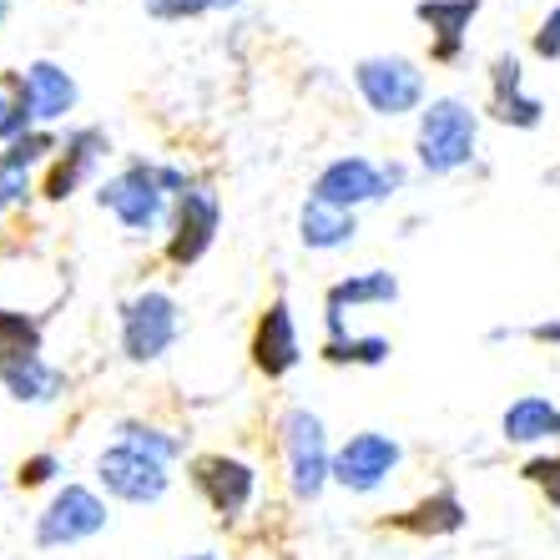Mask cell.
I'll use <instances>...</instances> for the list:
<instances>
[{
	"mask_svg": "<svg viewBox=\"0 0 560 560\" xmlns=\"http://www.w3.org/2000/svg\"><path fill=\"white\" fill-rule=\"evenodd\" d=\"M415 152L419 167L430 177H450V172L469 167L480 152V117L475 106L459 96H440L419 112V131H415Z\"/></svg>",
	"mask_w": 560,
	"mask_h": 560,
	"instance_id": "1",
	"label": "cell"
},
{
	"mask_svg": "<svg viewBox=\"0 0 560 560\" xmlns=\"http://www.w3.org/2000/svg\"><path fill=\"white\" fill-rule=\"evenodd\" d=\"M96 202H102L127 233H152V228L172 222V212H167L172 192H167V183H162V162H127V167L112 172V177L96 187Z\"/></svg>",
	"mask_w": 560,
	"mask_h": 560,
	"instance_id": "2",
	"label": "cell"
},
{
	"mask_svg": "<svg viewBox=\"0 0 560 560\" xmlns=\"http://www.w3.org/2000/svg\"><path fill=\"white\" fill-rule=\"evenodd\" d=\"M283 459H288V485L299 500H318L324 485L334 480V455H328V434H324V419L313 409H288L283 424Z\"/></svg>",
	"mask_w": 560,
	"mask_h": 560,
	"instance_id": "3",
	"label": "cell"
},
{
	"mask_svg": "<svg viewBox=\"0 0 560 560\" xmlns=\"http://www.w3.org/2000/svg\"><path fill=\"white\" fill-rule=\"evenodd\" d=\"M353 86L374 117H409L424 106V71L409 56H364L353 66Z\"/></svg>",
	"mask_w": 560,
	"mask_h": 560,
	"instance_id": "4",
	"label": "cell"
},
{
	"mask_svg": "<svg viewBox=\"0 0 560 560\" xmlns=\"http://www.w3.org/2000/svg\"><path fill=\"white\" fill-rule=\"evenodd\" d=\"M177 343V299L162 288H147L121 308V353L131 364H156Z\"/></svg>",
	"mask_w": 560,
	"mask_h": 560,
	"instance_id": "5",
	"label": "cell"
},
{
	"mask_svg": "<svg viewBox=\"0 0 560 560\" xmlns=\"http://www.w3.org/2000/svg\"><path fill=\"white\" fill-rule=\"evenodd\" d=\"M106 530V500L86 485H66L56 490L51 505L36 515V546L40 550H66V546H81L92 535Z\"/></svg>",
	"mask_w": 560,
	"mask_h": 560,
	"instance_id": "6",
	"label": "cell"
},
{
	"mask_svg": "<svg viewBox=\"0 0 560 560\" xmlns=\"http://www.w3.org/2000/svg\"><path fill=\"white\" fill-rule=\"evenodd\" d=\"M96 480H102V490L112 500H121V505H156V500L167 495V465L152 455H142V450H131V444H112V450H102V459H96Z\"/></svg>",
	"mask_w": 560,
	"mask_h": 560,
	"instance_id": "7",
	"label": "cell"
},
{
	"mask_svg": "<svg viewBox=\"0 0 560 560\" xmlns=\"http://www.w3.org/2000/svg\"><path fill=\"white\" fill-rule=\"evenodd\" d=\"M405 459V444L384 430H359L349 434L339 455H334V485H343L349 495H374Z\"/></svg>",
	"mask_w": 560,
	"mask_h": 560,
	"instance_id": "8",
	"label": "cell"
},
{
	"mask_svg": "<svg viewBox=\"0 0 560 560\" xmlns=\"http://www.w3.org/2000/svg\"><path fill=\"white\" fill-rule=\"evenodd\" d=\"M167 262L177 268H192V262L208 258V248L218 243V228H222V202L212 187H187L172 208V222H167Z\"/></svg>",
	"mask_w": 560,
	"mask_h": 560,
	"instance_id": "9",
	"label": "cell"
},
{
	"mask_svg": "<svg viewBox=\"0 0 560 560\" xmlns=\"http://www.w3.org/2000/svg\"><path fill=\"white\" fill-rule=\"evenodd\" d=\"M308 197H318L328 208L359 212L364 202L389 197V172H384V162H369V156H334V162L313 177Z\"/></svg>",
	"mask_w": 560,
	"mask_h": 560,
	"instance_id": "10",
	"label": "cell"
},
{
	"mask_svg": "<svg viewBox=\"0 0 560 560\" xmlns=\"http://www.w3.org/2000/svg\"><path fill=\"white\" fill-rule=\"evenodd\" d=\"M192 485L202 490V500L218 510L222 521H237V515L253 505V495H258V469L233 455H197Z\"/></svg>",
	"mask_w": 560,
	"mask_h": 560,
	"instance_id": "11",
	"label": "cell"
},
{
	"mask_svg": "<svg viewBox=\"0 0 560 560\" xmlns=\"http://www.w3.org/2000/svg\"><path fill=\"white\" fill-rule=\"evenodd\" d=\"M303 359L299 349V324H293V308H288V299H273L268 308H262L258 328H253V369L268 378H283L293 374Z\"/></svg>",
	"mask_w": 560,
	"mask_h": 560,
	"instance_id": "12",
	"label": "cell"
},
{
	"mask_svg": "<svg viewBox=\"0 0 560 560\" xmlns=\"http://www.w3.org/2000/svg\"><path fill=\"white\" fill-rule=\"evenodd\" d=\"M112 152V142H106V131L102 127H77V131H66V142H61V156H56V167L51 177H46V202H66L71 192H81V183L96 172V162Z\"/></svg>",
	"mask_w": 560,
	"mask_h": 560,
	"instance_id": "13",
	"label": "cell"
},
{
	"mask_svg": "<svg viewBox=\"0 0 560 560\" xmlns=\"http://www.w3.org/2000/svg\"><path fill=\"white\" fill-rule=\"evenodd\" d=\"M490 117L515 131H535L546 121V102L521 86V56H495L490 66Z\"/></svg>",
	"mask_w": 560,
	"mask_h": 560,
	"instance_id": "14",
	"label": "cell"
},
{
	"mask_svg": "<svg viewBox=\"0 0 560 560\" xmlns=\"http://www.w3.org/2000/svg\"><path fill=\"white\" fill-rule=\"evenodd\" d=\"M415 15L434 31V61H459V46H465L469 21L480 15V0H419Z\"/></svg>",
	"mask_w": 560,
	"mask_h": 560,
	"instance_id": "15",
	"label": "cell"
},
{
	"mask_svg": "<svg viewBox=\"0 0 560 560\" xmlns=\"http://www.w3.org/2000/svg\"><path fill=\"white\" fill-rule=\"evenodd\" d=\"M353 233H359V218L343 208H328V202H318V197H308L299 212V237L303 248L313 253H339L353 243Z\"/></svg>",
	"mask_w": 560,
	"mask_h": 560,
	"instance_id": "16",
	"label": "cell"
},
{
	"mask_svg": "<svg viewBox=\"0 0 560 560\" xmlns=\"http://www.w3.org/2000/svg\"><path fill=\"white\" fill-rule=\"evenodd\" d=\"M394 530L424 535V540H440V535H459V530H465V505H459L455 490H434V495H424L415 510L394 515Z\"/></svg>",
	"mask_w": 560,
	"mask_h": 560,
	"instance_id": "17",
	"label": "cell"
},
{
	"mask_svg": "<svg viewBox=\"0 0 560 560\" xmlns=\"http://www.w3.org/2000/svg\"><path fill=\"white\" fill-rule=\"evenodd\" d=\"M26 86H31L36 121H61V117H71V112H77V81L66 77V66L31 61L26 66Z\"/></svg>",
	"mask_w": 560,
	"mask_h": 560,
	"instance_id": "18",
	"label": "cell"
},
{
	"mask_svg": "<svg viewBox=\"0 0 560 560\" xmlns=\"http://www.w3.org/2000/svg\"><path fill=\"white\" fill-rule=\"evenodd\" d=\"M500 434H505V444L560 440V405H550V399H540V394H525V399H515V405L505 409Z\"/></svg>",
	"mask_w": 560,
	"mask_h": 560,
	"instance_id": "19",
	"label": "cell"
},
{
	"mask_svg": "<svg viewBox=\"0 0 560 560\" xmlns=\"http://www.w3.org/2000/svg\"><path fill=\"white\" fill-rule=\"evenodd\" d=\"M394 299H399V278L384 268H369V273H349L328 288V313L343 318V308H384Z\"/></svg>",
	"mask_w": 560,
	"mask_h": 560,
	"instance_id": "20",
	"label": "cell"
},
{
	"mask_svg": "<svg viewBox=\"0 0 560 560\" xmlns=\"http://www.w3.org/2000/svg\"><path fill=\"white\" fill-rule=\"evenodd\" d=\"M0 384H5V394H11L15 405H51L56 394L66 389V374L36 353V359H21V364L0 369Z\"/></svg>",
	"mask_w": 560,
	"mask_h": 560,
	"instance_id": "21",
	"label": "cell"
},
{
	"mask_svg": "<svg viewBox=\"0 0 560 560\" xmlns=\"http://www.w3.org/2000/svg\"><path fill=\"white\" fill-rule=\"evenodd\" d=\"M26 131H36V106H31L26 71H0V142L11 147Z\"/></svg>",
	"mask_w": 560,
	"mask_h": 560,
	"instance_id": "22",
	"label": "cell"
},
{
	"mask_svg": "<svg viewBox=\"0 0 560 560\" xmlns=\"http://www.w3.org/2000/svg\"><path fill=\"white\" fill-rule=\"evenodd\" d=\"M40 353V318L21 308H0V369L36 359Z\"/></svg>",
	"mask_w": 560,
	"mask_h": 560,
	"instance_id": "23",
	"label": "cell"
},
{
	"mask_svg": "<svg viewBox=\"0 0 560 560\" xmlns=\"http://www.w3.org/2000/svg\"><path fill=\"white\" fill-rule=\"evenodd\" d=\"M394 353V343L384 339V334H339V339H328L324 343V359L334 369H378L384 359Z\"/></svg>",
	"mask_w": 560,
	"mask_h": 560,
	"instance_id": "24",
	"label": "cell"
},
{
	"mask_svg": "<svg viewBox=\"0 0 560 560\" xmlns=\"http://www.w3.org/2000/svg\"><path fill=\"white\" fill-rule=\"evenodd\" d=\"M117 440L121 444H131V450H142V455H152V459H162V465H172V459L183 455V440H172V434H162V430H152V424H117Z\"/></svg>",
	"mask_w": 560,
	"mask_h": 560,
	"instance_id": "25",
	"label": "cell"
},
{
	"mask_svg": "<svg viewBox=\"0 0 560 560\" xmlns=\"http://www.w3.org/2000/svg\"><path fill=\"white\" fill-rule=\"evenodd\" d=\"M530 485H540L546 490V500L560 510V450L556 455H535V459H525V469H521Z\"/></svg>",
	"mask_w": 560,
	"mask_h": 560,
	"instance_id": "26",
	"label": "cell"
},
{
	"mask_svg": "<svg viewBox=\"0 0 560 560\" xmlns=\"http://www.w3.org/2000/svg\"><path fill=\"white\" fill-rule=\"evenodd\" d=\"M142 11L156 21H192V15L218 11V0H142Z\"/></svg>",
	"mask_w": 560,
	"mask_h": 560,
	"instance_id": "27",
	"label": "cell"
},
{
	"mask_svg": "<svg viewBox=\"0 0 560 560\" xmlns=\"http://www.w3.org/2000/svg\"><path fill=\"white\" fill-rule=\"evenodd\" d=\"M56 475H61V459L56 455H31L15 469V485H21V490H40V485H51Z\"/></svg>",
	"mask_w": 560,
	"mask_h": 560,
	"instance_id": "28",
	"label": "cell"
},
{
	"mask_svg": "<svg viewBox=\"0 0 560 560\" xmlns=\"http://www.w3.org/2000/svg\"><path fill=\"white\" fill-rule=\"evenodd\" d=\"M26 192H31V167L0 162V212L15 208V202H26Z\"/></svg>",
	"mask_w": 560,
	"mask_h": 560,
	"instance_id": "29",
	"label": "cell"
},
{
	"mask_svg": "<svg viewBox=\"0 0 560 560\" xmlns=\"http://www.w3.org/2000/svg\"><path fill=\"white\" fill-rule=\"evenodd\" d=\"M530 51L540 56V61H560V5L540 21V31H535V40H530Z\"/></svg>",
	"mask_w": 560,
	"mask_h": 560,
	"instance_id": "30",
	"label": "cell"
},
{
	"mask_svg": "<svg viewBox=\"0 0 560 560\" xmlns=\"http://www.w3.org/2000/svg\"><path fill=\"white\" fill-rule=\"evenodd\" d=\"M530 339H535V343H560V324H535Z\"/></svg>",
	"mask_w": 560,
	"mask_h": 560,
	"instance_id": "31",
	"label": "cell"
},
{
	"mask_svg": "<svg viewBox=\"0 0 560 560\" xmlns=\"http://www.w3.org/2000/svg\"><path fill=\"white\" fill-rule=\"evenodd\" d=\"M546 183H550V187H560V167H550V172H546Z\"/></svg>",
	"mask_w": 560,
	"mask_h": 560,
	"instance_id": "32",
	"label": "cell"
},
{
	"mask_svg": "<svg viewBox=\"0 0 560 560\" xmlns=\"http://www.w3.org/2000/svg\"><path fill=\"white\" fill-rule=\"evenodd\" d=\"M5 15H11V5H5V0H0V26H5Z\"/></svg>",
	"mask_w": 560,
	"mask_h": 560,
	"instance_id": "33",
	"label": "cell"
},
{
	"mask_svg": "<svg viewBox=\"0 0 560 560\" xmlns=\"http://www.w3.org/2000/svg\"><path fill=\"white\" fill-rule=\"evenodd\" d=\"M187 560H218V556H208V550H202V556H187Z\"/></svg>",
	"mask_w": 560,
	"mask_h": 560,
	"instance_id": "34",
	"label": "cell"
},
{
	"mask_svg": "<svg viewBox=\"0 0 560 560\" xmlns=\"http://www.w3.org/2000/svg\"><path fill=\"white\" fill-rule=\"evenodd\" d=\"M228 5H237V0H218V11H228Z\"/></svg>",
	"mask_w": 560,
	"mask_h": 560,
	"instance_id": "35",
	"label": "cell"
}]
</instances>
